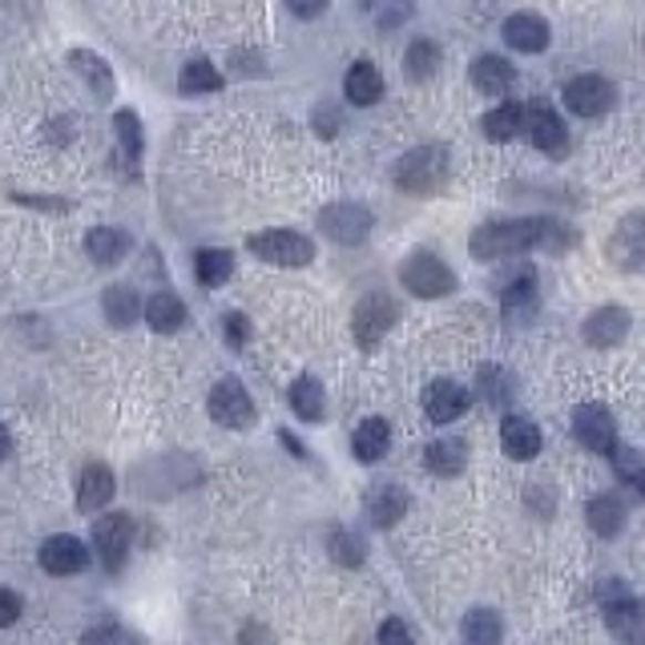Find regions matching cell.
I'll use <instances>...</instances> for the list:
<instances>
[{
	"instance_id": "8",
	"label": "cell",
	"mask_w": 645,
	"mask_h": 645,
	"mask_svg": "<svg viewBox=\"0 0 645 645\" xmlns=\"http://www.w3.org/2000/svg\"><path fill=\"white\" fill-rule=\"evenodd\" d=\"M130 536H134V521L125 512H110L93 524V549H98V561L105 569H122L125 553H130Z\"/></svg>"
},
{
	"instance_id": "33",
	"label": "cell",
	"mask_w": 645,
	"mask_h": 645,
	"mask_svg": "<svg viewBox=\"0 0 645 645\" xmlns=\"http://www.w3.org/2000/svg\"><path fill=\"white\" fill-rule=\"evenodd\" d=\"M436 69H440V49H436V41H428V37L412 41L408 53H403V73L412 81H428Z\"/></svg>"
},
{
	"instance_id": "3",
	"label": "cell",
	"mask_w": 645,
	"mask_h": 645,
	"mask_svg": "<svg viewBox=\"0 0 645 645\" xmlns=\"http://www.w3.org/2000/svg\"><path fill=\"white\" fill-rule=\"evenodd\" d=\"M400 283L420 299H444L457 290V275L448 267L444 258H436L432 250H416V255L403 258L400 267Z\"/></svg>"
},
{
	"instance_id": "21",
	"label": "cell",
	"mask_w": 645,
	"mask_h": 645,
	"mask_svg": "<svg viewBox=\"0 0 645 645\" xmlns=\"http://www.w3.org/2000/svg\"><path fill=\"white\" fill-rule=\"evenodd\" d=\"M388 444H391V428L383 416H368V420L356 428V436H351V452H356V460H364V464H376V460L388 452Z\"/></svg>"
},
{
	"instance_id": "41",
	"label": "cell",
	"mask_w": 645,
	"mask_h": 645,
	"mask_svg": "<svg viewBox=\"0 0 645 645\" xmlns=\"http://www.w3.org/2000/svg\"><path fill=\"white\" fill-rule=\"evenodd\" d=\"M223 335L231 339L234 347H243L246 339H250V322H246V315H238V311L226 315V319H223Z\"/></svg>"
},
{
	"instance_id": "30",
	"label": "cell",
	"mask_w": 645,
	"mask_h": 645,
	"mask_svg": "<svg viewBox=\"0 0 645 645\" xmlns=\"http://www.w3.org/2000/svg\"><path fill=\"white\" fill-rule=\"evenodd\" d=\"M521 125H524V110H521V105H496V110L484 113L480 134L489 137V142H512Z\"/></svg>"
},
{
	"instance_id": "6",
	"label": "cell",
	"mask_w": 645,
	"mask_h": 645,
	"mask_svg": "<svg viewBox=\"0 0 645 645\" xmlns=\"http://www.w3.org/2000/svg\"><path fill=\"white\" fill-rule=\"evenodd\" d=\"M319 226L331 243L356 246L371 234L376 218H371V211L368 206H359V202H335V206H327V211L319 214Z\"/></svg>"
},
{
	"instance_id": "17",
	"label": "cell",
	"mask_w": 645,
	"mask_h": 645,
	"mask_svg": "<svg viewBox=\"0 0 645 645\" xmlns=\"http://www.w3.org/2000/svg\"><path fill=\"white\" fill-rule=\"evenodd\" d=\"M468 78L477 85L480 93H489V98H501V93L512 90V81H516V69L504 61V57H477L472 69H468Z\"/></svg>"
},
{
	"instance_id": "24",
	"label": "cell",
	"mask_w": 645,
	"mask_h": 645,
	"mask_svg": "<svg viewBox=\"0 0 645 645\" xmlns=\"http://www.w3.org/2000/svg\"><path fill=\"white\" fill-rule=\"evenodd\" d=\"M287 400H290V412L299 416V420L307 423H319L322 420V408H327V400H322V383L311 376H303L290 383L287 391Z\"/></svg>"
},
{
	"instance_id": "14",
	"label": "cell",
	"mask_w": 645,
	"mask_h": 645,
	"mask_svg": "<svg viewBox=\"0 0 645 645\" xmlns=\"http://www.w3.org/2000/svg\"><path fill=\"white\" fill-rule=\"evenodd\" d=\"M549 24L536 17V12H512L504 21V41H509L516 53H541L549 49Z\"/></svg>"
},
{
	"instance_id": "36",
	"label": "cell",
	"mask_w": 645,
	"mask_h": 645,
	"mask_svg": "<svg viewBox=\"0 0 645 645\" xmlns=\"http://www.w3.org/2000/svg\"><path fill=\"white\" fill-rule=\"evenodd\" d=\"M105 319L113 327H130L137 319V295L130 287H110L105 290Z\"/></svg>"
},
{
	"instance_id": "13",
	"label": "cell",
	"mask_w": 645,
	"mask_h": 645,
	"mask_svg": "<svg viewBox=\"0 0 645 645\" xmlns=\"http://www.w3.org/2000/svg\"><path fill=\"white\" fill-rule=\"evenodd\" d=\"M524 125H529V137H533V145L541 150V154H565V145H569L565 122L549 110L545 101H536L533 110H529Z\"/></svg>"
},
{
	"instance_id": "27",
	"label": "cell",
	"mask_w": 645,
	"mask_h": 645,
	"mask_svg": "<svg viewBox=\"0 0 645 645\" xmlns=\"http://www.w3.org/2000/svg\"><path fill=\"white\" fill-rule=\"evenodd\" d=\"M423 460H428L436 477H460L468 464V444L464 440H436V444H428Z\"/></svg>"
},
{
	"instance_id": "28",
	"label": "cell",
	"mask_w": 645,
	"mask_h": 645,
	"mask_svg": "<svg viewBox=\"0 0 645 645\" xmlns=\"http://www.w3.org/2000/svg\"><path fill=\"white\" fill-rule=\"evenodd\" d=\"M533 311H536V278L524 275V278H516V283H509V290H504V319L529 322Z\"/></svg>"
},
{
	"instance_id": "15",
	"label": "cell",
	"mask_w": 645,
	"mask_h": 645,
	"mask_svg": "<svg viewBox=\"0 0 645 645\" xmlns=\"http://www.w3.org/2000/svg\"><path fill=\"white\" fill-rule=\"evenodd\" d=\"M629 335V311L625 307H597V311L585 319V339L593 347H617Z\"/></svg>"
},
{
	"instance_id": "22",
	"label": "cell",
	"mask_w": 645,
	"mask_h": 645,
	"mask_svg": "<svg viewBox=\"0 0 645 645\" xmlns=\"http://www.w3.org/2000/svg\"><path fill=\"white\" fill-rule=\"evenodd\" d=\"M408 492L400 489V484H391V480H383V484H376V489L368 492V516L376 524H383V529H388V524H396L403 516V512H408Z\"/></svg>"
},
{
	"instance_id": "44",
	"label": "cell",
	"mask_w": 645,
	"mask_h": 645,
	"mask_svg": "<svg viewBox=\"0 0 645 645\" xmlns=\"http://www.w3.org/2000/svg\"><path fill=\"white\" fill-rule=\"evenodd\" d=\"M9 452H12V436H9V428L0 423V457H9Z\"/></svg>"
},
{
	"instance_id": "40",
	"label": "cell",
	"mask_w": 645,
	"mask_h": 645,
	"mask_svg": "<svg viewBox=\"0 0 645 645\" xmlns=\"http://www.w3.org/2000/svg\"><path fill=\"white\" fill-rule=\"evenodd\" d=\"M24 613L21 597L12 590H0V629H9V625H17V617Z\"/></svg>"
},
{
	"instance_id": "7",
	"label": "cell",
	"mask_w": 645,
	"mask_h": 645,
	"mask_svg": "<svg viewBox=\"0 0 645 645\" xmlns=\"http://www.w3.org/2000/svg\"><path fill=\"white\" fill-rule=\"evenodd\" d=\"M211 420L223 423V428H250L255 423V403H250V391L238 383V379H218L211 388Z\"/></svg>"
},
{
	"instance_id": "43",
	"label": "cell",
	"mask_w": 645,
	"mask_h": 645,
	"mask_svg": "<svg viewBox=\"0 0 645 645\" xmlns=\"http://www.w3.org/2000/svg\"><path fill=\"white\" fill-rule=\"evenodd\" d=\"M376 637L379 642H412V629H408L403 622H383Z\"/></svg>"
},
{
	"instance_id": "2",
	"label": "cell",
	"mask_w": 645,
	"mask_h": 645,
	"mask_svg": "<svg viewBox=\"0 0 645 645\" xmlns=\"http://www.w3.org/2000/svg\"><path fill=\"white\" fill-rule=\"evenodd\" d=\"M452 178V150L448 145H420V150H408L396 166V186L403 194H416V198H432L448 186Z\"/></svg>"
},
{
	"instance_id": "12",
	"label": "cell",
	"mask_w": 645,
	"mask_h": 645,
	"mask_svg": "<svg viewBox=\"0 0 645 645\" xmlns=\"http://www.w3.org/2000/svg\"><path fill=\"white\" fill-rule=\"evenodd\" d=\"M468 403H472V396H468V388H460L457 379H436L428 396H423V408H428V420L432 423L460 420L468 412Z\"/></svg>"
},
{
	"instance_id": "39",
	"label": "cell",
	"mask_w": 645,
	"mask_h": 645,
	"mask_svg": "<svg viewBox=\"0 0 645 645\" xmlns=\"http://www.w3.org/2000/svg\"><path fill=\"white\" fill-rule=\"evenodd\" d=\"M613 457H617V472L625 477V484H642V452L637 448H610Z\"/></svg>"
},
{
	"instance_id": "29",
	"label": "cell",
	"mask_w": 645,
	"mask_h": 645,
	"mask_svg": "<svg viewBox=\"0 0 645 645\" xmlns=\"http://www.w3.org/2000/svg\"><path fill=\"white\" fill-rule=\"evenodd\" d=\"M69 61H73V69H78L81 78L90 81V90L98 93V101H105L113 93V73H110V65L101 61L98 53H85V49H73L69 53Z\"/></svg>"
},
{
	"instance_id": "5",
	"label": "cell",
	"mask_w": 645,
	"mask_h": 645,
	"mask_svg": "<svg viewBox=\"0 0 645 645\" xmlns=\"http://www.w3.org/2000/svg\"><path fill=\"white\" fill-rule=\"evenodd\" d=\"M396 319H400V303L391 299V295H383V290H371V295H364L356 303V311H351V331H356V339L364 347H376L396 327Z\"/></svg>"
},
{
	"instance_id": "9",
	"label": "cell",
	"mask_w": 645,
	"mask_h": 645,
	"mask_svg": "<svg viewBox=\"0 0 645 645\" xmlns=\"http://www.w3.org/2000/svg\"><path fill=\"white\" fill-rule=\"evenodd\" d=\"M573 436H577L590 452L610 457V448L617 444V420H613V412L610 408H601V403H581L577 412H573Z\"/></svg>"
},
{
	"instance_id": "25",
	"label": "cell",
	"mask_w": 645,
	"mask_h": 645,
	"mask_svg": "<svg viewBox=\"0 0 645 645\" xmlns=\"http://www.w3.org/2000/svg\"><path fill=\"white\" fill-rule=\"evenodd\" d=\"M145 322H150L154 331H162V335L178 331L182 322H186V307H182L178 295H170V290H157L154 299L145 303Z\"/></svg>"
},
{
	"instance_id": "31",
	"label": "cell",
	"mask_w": 645,
	"mask_h": 645,
	"mask_svg": "<svg viewBox=\"0 0 645 645\" xmlns=\"http://www.w3.org/2000/svg\"><path fill=\"white\" fill-rule=\"evenodd\" d=\"M231 270H234L231 250H214V246H206V250L194 255V275H198L202 287H223L226 278H231Z\"/></svg>"
},
{
	"instance_id": "32",
	"label": "cell",
	"mask_w": 645,
	"mask_h": 645,
	"mask_svg": "<svg viewBox=\"0 0 645 645\" xmlns=\"http://www.w3.org/2000/svg\"><path fill=\"white\" fill-rule=\"evenodd\" d=\"M178 90L182 93H214L223 90V73H218V65H211V61H186L178 73Z\"/></svg>"
},
{
	"instance_id": "18",
	"label": "cell",
	"mask_w": 645,
	"mask_h": 645,
	"mask_svg": "<svg viewBox=\"0 0 645 645\" xmlns=\"http://www.w3.org/2000/svg\"><path fill=\"white\" fill-rule=\"evenodd\" d=\"M113 472H110V464H85V472H81V484H78V509L81 512H98V509H105L110 504V496H113Z\"/></svg>"
},
{
	"instance_id": "16",
	"label": "cell",
	"mask_w": 645,
	"mask_h": 645,
	"mask_svg": "<svg viewBox=\"0 0 645 645\" xmlns=\"http://www.w3.org/2000/svg\"><path fill=\"white\" fill-rule=\"evenodd\" d=\"M501 448L509 460H533L541 452V428L524 416H509L501 423Z\"/></svg>"
},
{
	"instance_id": "35",
	"label": "cell",
	"mask_w": 645,
	"mask_h": 645,
	"mask_svg": "<svg viewBox=\"0 0 645 645\" xmlns=\"http://www.w3.org/2000/svg\"><path fill=\"white\" fill-rule=\"evenodd\" d=\"M504 637V625H501V617L492 610H472L464 617V642H472V645H496Z\"/></svg>"
},
{
	"instance_id": "38",
	"label": "cell",
	"mask_w": 645,
	"mask_h": 645,
	"mask_svg": "<svg viewBox=\"0 0 645 645\" xmlns=\"http://www.w3.org/2000/svg\"><path fill=\"white\" fill-rule=\"evenodd\" d=\"M331 553L339 565H359V561H364V545H359V536H351V533H331Z\"/></svg>"
},
{
	"instance_id": "23",
	"label": "cell",
	"mask_w": 645,
	"mask_h": 645,
	"mask_svg": "<svg viewBox=\"0 0 645 645\" xmlns=\"http://www.w3.org/2000/svg\"><path fill=\"white\" fill-rule=\"evenodd\" d=\"M590 529L597 536H617L625 529V501L622 496H613V492H601L590 501Z\"/></svg>"
},
{
	"instance_id": "20",
	"label": "cell",
	"mask_w": 645,
	"mask_h": 645,
	"mask_svg": "<svg viewBox=\"0 0 645 645\" xmlns=\"http://www.w3.org/2000/svg\"><path fill=\"white\" fill-rule=\"evenodd\" d=\"M125 250H130V234H125L122 226H98V231L85 234V255H90L98 267L122 263Z\"/></svg>"
},
{
	"instance_id": "26",
	"label": "cell",
	"mask_w": 645,
	"mask_h": 645,
	"mask_svg": "<svg viewBox=\"0 0 645 645\" xmlns=\"http://www.w3.org/2000/svg\"><path fill=\"white\" fill-rule=\"evenodd\" d=\"M610 250H613V258H617V263H622L625 270H637V267H642L645 238H642V218H637V214H629V218H625Z\"/></svg>"
},
{
	"instance_id": "1",
	"label": "cell",
	"mask_w": 645,
	"mask_h": 645,
	"mask_svg": "<svg viewBox=\"0 0 645 645\" xmlns=\"http://www.w3.org/2000/svg\"><path fill=\"white\" fill-rule=\"evenodd\" d=\"M553 238V223L545 218H509V223H484L472 231L468 250L477 263H496V258L524 255L533 246H549Z\"/></svg>"
},
{
	"instance_id": "4",
	"label": "cell",
	"mask_w": 645,
	"mask_h": 645,
	"mask_svg": "<svg viewBox=\"0 0 645 645\" xmlns=\"http://www.w3.org/2000/svg\"><path fill=\"white\" fill-rule=\"evenodd\" d=\"M246 246L270 267H307L315 258V243L299 231H263Z\"/></svg>"
},
{
	"instance_id": "11",
	"label": "cell",
	"mask_w": 645,
	"mask_h": 645,
	"mask_svg": "<svg viewBox=\"0 0 645 645\" xmlns=\"http://www.w3.org/2000/svg\"><path fill=\"white\" fill-rule=\"evenodd\" d=\"M41 565H45V573H53V577H73V573H81V569L90 565V549L81 545L78 536H49L45 545H41Z\"/></svg>"
},
{
	"instance_id": "10",
	"label": "cell",
	"mask_w": 645,
	"mask_h": 645,
	"mask_svg": "<svg viewBox=\"0 0 645 645\" xmlns=\"http://www.w3.org/2000/svg\"><path fill=\"white\" fill-rule=\"evenodd\" d=\"M613 101H617V90H613L605 78H597V73L573 78L565 85V105L577 113V117H601V113L613 110Z\"/></svg>"
},
{
	"instance_id": "42",
	"label": "cell",
	"mask_w": 645,
	"mask_h": 645,
	"mask_svg": "<svg viewBox=\"0 0 645 645\" xmlns=\"http://www.w3.org/2000/svg\"><path fill=\"white\" fill-rule=\"evenodd\" d=\"M287 9L295 12V17H303V21H315V17L327 9V0H287Z\"/></svg>"
},
{
	"instance_id": "19",
	"label": "cell",
	"mask_w": 645,
	"mask_h": 645,
	"mask_svg": "<svg viewBox=\"0 0 645 645\" xmlns=\"http://www.w3.org/2000/svg\"><path fill=\"white\" fill-rule=\"evenodd\" d=\"M344 93L351 105H376V101L383 98V73H379V65H371V61H356V65L347 69Z\"/></svg>"
},
{
	"instance_id": "34",
	"label": "cell",
	"mask_w": 645,
	"mask_h": 645,
	"mask_svg": "<svg viewBox=\"0 0 645 645\" xmlns=\"http://www.w3.org/2000/svg\"><path fill=\"white\" fill-rule=\"evenodd\" d=\"M605 625H610L617 637H637V629H642V610H637V601L634 597L605 601Z\"/></svg>"
},
{
	"instance_id": "37",
	"label": "cell",
	"mask_w": 645,
	"mask_h": 645,
	"mask_svg": "<svg viewBox=\"0 0 645 645\" xmlns=\"http://www.w3.org/2000/svg\"><path fill=\"white\" fill-rule=\"evenodd\" d=\"M113 125H117L122 145L130 150V162H137V157H142V122H137V113L122 110L117 117H113Z\"/></svg>"
}]
</instances>
